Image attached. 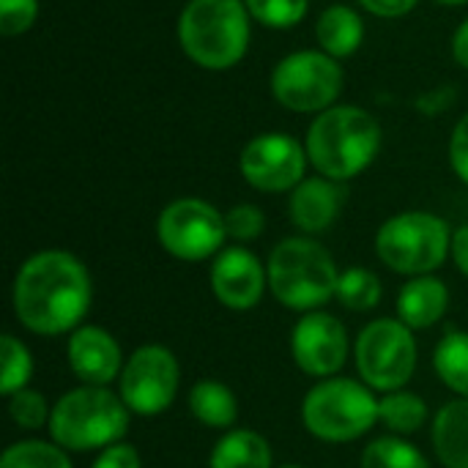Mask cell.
I'll return each mask as SVG.
<instances>
[{
    "label": "cell",
    "mask_w": 468,
    "mask_h": 468,
    "mask_svg": "<svg viewBox=\"0 0 468 468\" xmlns=\"http://www.w3.org/2000/svg\"><path fill=\"white\" fill-rule=\"evenodd\" d=\"M271 447L255 431H230L225 433L208 458V468H271Z\"/></svg>",
    "instance_id": "44dd1931"
},
{
    "label": "cell",
    "mask_w": 468,
    "mask_h": 468,
    "mask_svg": "<svg viewBox=\"0 0 468 468\" xmlns=\"http://www.w3.org/2000/svg\"><path fill=\"white\" fill-rule=\"evenodd\" d=\"M280 468H302V466H296V463H288V466H280Z\"/></svg>",
    "instance_id": "f35d334b"
},
{
    "label": "cell",
    "mask_w": 468,
    "mask_h": 468,
    "mask_svg": "<svg viewBox=\"0 0 468 468\" xmlns=\"http://www.w3.org/2000/svg\"><path fill=\"white\" fill-rule=\"evenodd\" d=\"M452 58L458 66L468 69V19L458 25L455 36H452Z\"/></svg>",
    "instance_id": "8d00e7d4"
},
{
    "label": "cell",
    "mask_w": 468,
    "mask_h": 468,
    "mask_svg": "<svg viewBox=\"0 0 468 468\" xmlns=\"http://www.w3.org/2000/svg\"><path fill=\"white\" fill-rule=\"evenodd\" d=\"M450 255L455 261V266L468 277V225H461L458 230H452V247Z\"/></svg>",
    "instance_id": "d590c367"
},
{
    "label": "cell",
    "mask_w": 468,
    "mask_h": 468,
    "mask_svg": "<svg viewBox=\"0 0 468 468\" xmlns=\"http://www.w3.org/2000/svg\"><path fill=\"white\" fill-rule=\"evenodd\" d=\"M33 378V356L22 340L14 335L0 337V392L11 398L14 392L25 389Z\"/></svg>",
    "instance_id": "4316f807"
},
{
    "label": "cell",
    "mask_w": 468,
    "mask_h": 468,
    "mask_svg": "<svg viewBox=\"0 0 468 468\" xmlns=\"http://www.w3.org/2000/svg\"><path fill=\"white\" fill-rule=\"evenodd\" d=\"M452 247L447 219L431 211H403L389 217L376 233V252L384 266L406 277L436 271Z\"/></svg>",
    "instance_id": "52a82bcc"
},
{
    "label": "cell",
    "mask_w": 468,
    "mask_h": 468,
    "mask_svg": "<svg viewBox=\"0 0 468 468\" xmlns=\"http://www.w3.org/2000/svg\"><path fill=\"white\" fill-rule=\"evenodd\" d=\"M335 299L351 313H367L381 302V280L365 266H351L340 271Z\"/></svg>",
    "instance_id": "cb8c5ba5"
},
{
    "label": "cell",
    "mask_w": 468,
    "mask_h": 468,
    "mask_svg": "<svg viewBox=\"0 0 468 468\" xmlns=\"http://www.w3.org/2000/svg\"><path fill=\"white\" fill-rule=\"evenodd\" d=\"M307 148L280 132L252 137L239 159V170L244 181L258 192H293L304 181L307 170Z\"/></svg>",
    "instance_id": "7c38bea8"
},
{
    "label": "cell",
    "mask_w": 468,
    "mask_h": 468,
    "mask_svg": "<svg viewBox=\"0 0 468 468\" xmlns=\"http://www.w3.org/2000/svg\"><path fill=\"white\" fill-rule=\"evenodd\" d=\"M8 417L14 420L16 428L22 431H41L44 425H49L52 409L47 403V398L36 389H19L8 398Z\"/></svg>",
    "instance_id": "f1b7e54d"
},
{
    "label": "cell",
    "mask_w": 468,
    "mask_h": 468,
    "mask_svg": "<svg viewBox=\"0 0 468 468\" xmlns=\"http://www.w3.org/2000/svg\"><path fill=\"white\" fill-rule=\"evenodd\" d=\"M433 367L452 392L468 398V332H447L441 337L433 351Z\"/></svg>",
    "instance_id": "7402d4cb"
},
{
    "label": "cell",
    "mask_w": 468,
    "mask_h": 468,
    "mask_svg": "<svg viewBox=\"0 0 468 468\" xmlns=\"http://www.w3.org/2000/svg\"><path fill=\"white\" fill-rule=\"evenodd\" d=\"M346 200V189L340 186V181L315 176V178H304L293 192H291V222L307 233V236H318L324 230H329L335 225V219L340 217Z\"/></svg>",
    "instance_id": "2e32d148"
},
{
    "label": "cell",
    "mask_w": 468,
    "mask_h": 468,
    "mask_svg": "<svg viewBox=\"0 0 468 468\" xmlns=\"http://www.w3.org/2000/svg\"><path fill=\"white\" fill-rule=\"evenodd\" d=\"M362 468H431L425 455L398 436H381L362 452Z\"/></svg>",
    "instance_id": "484cf974"
},
{
    "label": "cell",
    "mask_w": 468,
    "mask_h": 468,
    "mask_svg": "<svg viewBox=\"0 0 468 468\" xmlns=\"http://www.w3.org/2000/svg\"><path fill=\"white\" fill-rule=\"evenodd\" d=\"M420 0H359V5L365 11H370L373 16H384V19H395V16H406Z\"/></svg>",
    "instance_id": "836d02e7"
},
{
    "label": "cell",
    "mask_w": 468,
    "mask_h": 468,
    "mask_svg": "<svg viewBox=\"0 0 468 468\" xmlns=\"http://www.w3.org/2000/svg\"><path fill=\"white\" fill-rule=\"evenodd\" d=\"M291 354L302 373L332 378L348 359V332L343 321L329 313H307L291 332Z\"/></svg>",
    "instance_id": "4fadbf2b"
},
{
    "label": "cell",
    "mask_w": 468,
    "mask_h": 468,
    "mask_svg": "<svg viewBox=\"0 0 468 468\" xmlns=\"http://www.w3.org/2000/svg\"><path fill=\"white\" fill-rule=\"evenodd\" d=\"M129 406L107 387H77L58 398L49 417V436L66 452L107 450L129 431Z\"/></svg>",
    "instance_id": "5b68a950"
},
{
    "label": "cell",
    "mask_w": 468,
    "mask_h": 468,
    "mask_svg": "<svg viewBox=\"0 0 468 468\" xmlns=\"http://www.w3.org/2000/svg\"><path fill=\"white\" fill-rule=\"evenodd\" d=\"M269 285V271L244 247H228L222 250L211 263V293L219 304L228 310H252L263 299V291Z\"/></svg>",
    "instance_id": "5bb4252c"
},
{
    "label": "cell",
    "mask_w": 468,
    "mask_h": 468,
    "mask_svg": "<svg viewBox=\"0 0 468 468\" xmlns=\"http://www.w3.org/2000/svg\"><path fill=\"white\" fill-rule=\"evenodd\" d=\"M90 274L85 263L66 250H41L30 255L11 288L16 321L41 337H58L80 329L90 310Z\"/></svg>",
    "instance_id": "6da1fadb"
},
{
    "label": "cell",
    "mask_w": 468,
    "mask_h": 468,
    "mask_svg": "<svg viewBox=\"0 0 468 468\" xmlns=\"http://www.w3.org/2000/svg\"><path fill=\"white\" fill-rule=\"evenodd\" d=\"M447 307H450V288L433 274L411 277L398 296V318L409 329L436 326L447 315Z\"/></svg>",
    "instance_id": "e0dca14e"
},
{
    "label": "cell",
    "mask_w": 468,
    "mask_h": 468,
    "mask_svg": "<svg viewBox=\"0 0 468 468\" xmlns=\"http://www.w3.org/2000/svg\"><path fill=\"white\" fill-rule=\"evenodd\" d=\"M93 468H143V461L132 444L118 441V444L99 452V458L93 461Z\"/></svg>",
    "instance_id": "d6a6232c"
},
{
    "label": "cell",
    "mask_w": 468,
    "mask_h": 468,
    "mask_svg": "<svg viewBox=\"0 0 468 468\" xmlns=\"http://www.w3.org/2000/svg\"><path fill=\"white\" fill-rule=\"evenodd\" d=\"M66 359L71 373L88 387H107L110 381L121 378V370L126 365L118 340L107 329L90 324L71 332Z\"/></svg>",
    "instance_id": "9a60e30c"
},
{
    "label": "cell",
    "mask_w": 468,
    "mask_h": 468,
    "mask_svg": "<svg viewBox=\"0 0 468 468\" xmlns=\"http://www.w3.org/2000/svg\"><path fill=\"white\" fill-rule=\"evenodd\" d=\"M343 69L324 49H299L285 55L271 71V93L291 112H324L335 107L343 90Z\"/></svg>",
    "instance_id": "9c48e42d"
},
{
    "label": "cell",
    "mask_w": 468,
    "mask_h": 468,
    "mask_svg": "<svg viewBox=\"0 0 468 468\" xmlns=\"http://www.w3.org/2000/svg\"><path fill=\"white\" fill-rule=\"evenodd\" d=\"M315 38L326 55L343 60V58H351L362 47L365 22L351 5L335 3L321 11V16L315 22Z\"/></svg>",
    "instance_id": "ac0fdd59"
},
{
    "label": "cell",
    "mask_w": 468,
    "mask_h": 468,
    "mask_svg": "<svg viewBox=\"0 0 468 468\" xmlns=\"http://www.w3.org/2000/svg\"><path fill=\"white\" fill-rule=\"evenodd\" d=\"M307 159L332 181L356 178L378 156L381 126L365 107L340 104L315 115L307 129Z\"/></svg>",
    "instance_id": "7a4b0ae2"
},
{
    "label": "cell",
    "mask_w": 468,
    "mask_h": 468,
    "mask_svg": "<svg viewBox=\"0 0 468 468\" xmlns=\"http://www.w3.org/2000/svg\"><path fill=\"white\" fill-rule=\"evenodd\" d=\"M244 5L250 16L258 19L261 25L285 30V27H296L304 19L310 0H244Z\"/></svg>",
    "instance_id": "83f0119b"
},
{
    "label": "cell",
    "mask_w": 468,
    "mask_h": 468,
    "mask_svg": "<svg viewBox=\"0 0 468 468\" xmlns=\"http://www.w3.org/2000/svg\"><path fill=\"white\" fill-rule=\"evenodd\" d=\"M0 468H71L66 450L55 441H16L0 455Z\"/></svg>",
    "instance_id": "d4e9b609"
},
{
    "label": "cell",
    "mask_w": 468,
    "mask_h": 468,
    "mask_svg": "<svg viewBox=\"0 0 468 468\" xmlns=\"http://www.w3.org/2000/svg\"><path fill=\"white\" fill-rule=\"evenodd\" d=\"M452 99H455V88L444 85V88H439V90H431V93L420 96L417 107H420L425 115H436V112H444V110L452 104Z\"/></svg>",
    "instance_id": "e575fe53"
},
{
    "label": "cell",
    "mask_w": 468,
    "mask_h": 468,
    "mask_svg": "<svg viewBox=\"0 0 468 468\" xmlns=\"http://www.w3.org/2000/svg\"><path fill=\"white\" fill-rule=\"evenodd\" d=\"M189 411L206 428L230 431L239 420V400L228 384L203 378L189 389Z\"/></svg>",
    "instance_id": "ffe728a7"
},
{
    "label": "cell",
    "mask_w": 468,
    "mask_h": 468,
    "mask_svg": "<svg viewBox=\"0 0 468 468\" xmlns=\"http://www.w3.org/2000/svg\"><path fill=\"white\" fill-rule=\"evenodd\" d=\"M450 165L455 176L468 184V112L455 123L452 137H450Z\"/></svg>",
    "instance_id": "1f68e13d"
},
{
    "label": "cell",
    "mask_w": 468,
    "mask_h": 468,
    "mask_svg": "<svg viewBox=\"0 0 468 468\" xmlns=\"http://www.w3.org/2000/svg\"><path fill=\"white\" fill-rule=\"evenodd\" d=\"M181 367L170 348L140 346L123 365L118 378V395L132 414L156 417L167 411L178 395Z\"/></svg>",
    "instance_id": "8fae6325"
},
{
    "label": "cell",
    "mask_w": 468,
    "mask_h": 468,
    "mask_svg": "<svg viewBox=\"0 0 468 468\" xmlns=\"http://www.w3.org/2000/svg\"><path fill=\"white\" fill-rule=\"evenodd\" d=\"M378 422H384L395 436H409L417 433L428 422V403L406 389L387 392V398L378 400Z\"/></svg>",
    "instance_id": "603a6c76"
},
{
    "label": "cell",
    "mask_w": 468,
    "mask_h": 468,
    "mask_svg": "<svg viewBox=\"0 0 468 468\" xmlns=\"http://www.w3.org/2000/svg\"><path fill=\"white\" fill-rule=\"evenodd\" d=\"M156 239L167 255L186 263L217 258L228 239L225 214H219L208 200L178 197L162 208L156 219Z\"/></svg>",
    "instance_id": "30bf717a"
},
{
    "label": "cell",
    "mask_w": 468,
    "mask_h": 468,
    "mask_svg": "<svg viewBox=\"0 0 468 468\" xmlns=\"http://www.w3.org/2000/svg\"><path fill=\"white\" fill-rule=\"evenodd\" d=\"M38 16V0H0V33L22 36Z\"/></svg>",
    "instance_id": "4dcf8cb0"
},
{
    "label": "cell",
    "mask_w": 468,
    "mask_h": 468,
    "mask_svg": "<svg viewBox=\"0 0 468 468\" xmlns=\"http://www.w3.org/2000/svg\"><path fill=\"white\" fill-rule=\"evenodd\" d=\"M266 228V217L258 206L252 203H241V206H233L228 214H225V230H228V239L233 241H255Z\"/></svg>",
    "instance_id": "f546056e"
},
{
    "label": "cell",
    "mask_w": 468,
    "mask_h": 468,
    "mask_svg": "<svg viewBox=\"0 0 468 468\" xmlns=\"http://www.w3.org/2000/svg\"><path fill=\"white\" fill-rule=\"evenodd\" d=\"M436 3H441V5H466L468 0H436Z\"/></svg>",
    "instance_id": "74e56055"
},
{
    "label": "cell",
    "mask_w": 468,
    "mask_h": 468,
    "mask_svg": "<svg viewBox=\"0 0 468 468\" xmlns=\"http://www.w3.org/2000/svg\"><path fill=\"white\" fill-rule=\"evenodd\" d=\"M302 422L321 441L348 444L373 431L378 422V400L365 381L332 376L304 395Z\"/></svg>",
    "instance_id": "8992f818"
},
{
    "label": "cell",
    "mask_w": 468,
    "mask_h": 468,
    "mask_svg": "<svg viewBox=\"0 0 468 468\" xmlns=\"http://www.w3.org/2000/svg\"><path fill=\"white\" fill-rule=\"evenodd\" d=\"M271 296L296 313H315L337 293L340 271L324 244L310 236L282 239L266 263Z\"/></svg>",
    "instance_id": "277c9868"
},
{
    "label": "cell",
    "mask_w": 468,
    "mask_h": 468,
    "mask_svg": "<svg viewBox=\"0 0 468 468\" xmlns=\"http://www.w3.org/2000/svg\"><path fill=\"white\" fill-rule=\"evenodd\" d=\"M359 378L373 392L403 389L417 370V340L400 318L370 321L354 346Z\"/></svg>",
    "instance_id": "ba28073f"
},
{
    "label": "cell",
    "mask_w": 468,
    "mask_h": 468,
    "mask_svg": "<svg viewBox=\"0 0 468 468\" xmlns=\"http://www.w3.org/2000/svg\"><path fill=\"white\" fill-rule=\"evenodd\" d=\"M250 19L244 0H189L178 16L181 49L200 69H233L247 55Z\"/></svg>",
    "instance_id": "3957f363"
},
{
    "label": "cell",
    "mask_w": 468,
    "mask_h": 468,
    "mask_svg": "<svg viewBox=\"0 0 468 468\" xmlns=\"http://www.w3.org/2000/svg\"><path fill=\"white\" fill-rule=\"evenodd\" d=\"M433 450L447 468H468V398L447 403L433 420Z\"/></svg>",
    "instance_id": "d6986e66"
}]
</instances>
